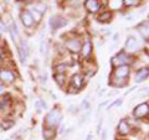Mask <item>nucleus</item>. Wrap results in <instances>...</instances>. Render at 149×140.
<instances>
[{"label": "nucleus", "instance_id": "9b49d317", "mask_svg": "<svg viewBox=\"0 0 149 140\" xmlns=\"http://www.w3.org/2000/svg\"><path fill=\"white\" fill-rule=\"evenodd\" d=\"M101 6L98 0H86L85 1V8L88 12H97Z\"/></svg>", "mask_w": 149, "mask_h": 140}, {"label": "nucleus", "instance_id": "2eb2a0df", "mask_svg": "<svg viewBox=\"0 0 149 140\" xmlns=\"http://www.w3.org/2000/svg\"><path fill=\"white\" fill-rule=\"evenodd\" d=\"M56 135H57V133H56L55 128H45L42 132V137L45 140H54Z\"/></svg>", "mask_w": 149, "mask_h": 140}, {"label": "nucleus", "instance_id": "aec40b11", "mask_svg": "<svg viewBox=\"0 0 149 140\" xmlns=\"http://www.w3.org/2000/svg\"><path fill=\"white\" fill-rule=\"evenodd\" d=\"M54 78H55V81L57 82L58 86H62L65 83V81H66V74L65 73H55Z\"/></svg>", "mask_w": 149, "mask_h": 140}, {"label": "nucleus", "instance_id": "393cba45", "mask_svg": "<svg viewBox=\"0 0 149 140\" xmlns=\"http://www.w3.org/2000/svg\"><path fill=\"white\" fill-rule=\"evenodd\" d=\"M137 3H138L137 0H124L123 5H125V6H133V5H136Z\"/></svg>", "mask_w": 149, "mask_h": 140}, {"label": "nucleus", "instance_id": "0eeeda50", "mask_svg": "<svg viewBox=\"0 0 149 140\" xmlns=\"http://www.w3.org/2000/svg\"><path fill=\"white\" fill-rule=\"evenodd\" d=\"M129 66H118L114 68L113 74L116 79H127L129 76Z\"/></svg>", "mask_w": 149, "mask_h": 140}, {"label": "nucleus", "instance_id": "20e7f679", "mask_svg": "<svg viewBox=\"0 0 149 140\" xmlns=\"http://www.w3.org/2000/svg\"><path fill=\"white\" fill-rule=\"evenodd\" d=\"M149 114V104L147 103H141L139 105H137L136 108L133 110V115L136 116V118L141 119V118H144V116H147Z\"/></svg>", "mask_w": 149, "mask_h": 140}, {"label": "nucleus", "instance_id": "9d476101", "mask_svg": "<svg viewBox=\"0 0 149 140\" xmlns=\"http://www.w3.org/2000/svg\"><path fill=\"white\" fill-rule=\"evenodd\" d=\"M21 21H22V25H24V27H31L32 25H34V20H32L31 17V14L29 10H24L21 12Z\"/></svg>", "mask_w": 149, "mask_h": 140}, {"label": "nucleus", "instance_id": "423d86ee", "mask_svg": "<svg viewBox=\"0 0 149 140\" xmlns=\"http://www.w3.org/2000/svg\"><path fill=\"white\" fill-rule=\"evenodd\" d=\"M65 45H66L67 50H70L71 52H74V53L81 50V41H80L78 37H71V39L66 40Z\"/></svg>", "mask_w": 149, "mask_h": 140}, {"label": "nucleus", "instance_id": "39448f33", "mask_svg": "<svg viewBox=\"0 0 149 140\" xmlns=\"http://www.w3.org/2000/svg\"><path fill=\"white\" fill-rule=\"evenodd\" d=\"M67 25V20L58 15H54L50 17V26L52 30H57L60 27H63Z\"/></svg>", "mask_w": 149, "mask_h": 140}, {"label": "nucleus", "instance_id": "a878e982", "mask_svg": "<svg viewBox=\"0 0 149 140\" xmlns=\"http://www.w3.org/2000/svg\"><path fill=\"white\" fill-rule=\"evenodd\" d=\"M122 104V98H119V99H117V100H114L113 103H112L109 107H108V109H111V108H113L114 105H120Z\"/></svg>", "mask_w": 149, "mask_h": 140}, {"label": "nucleus", "instance_id": "6ab92c4d", "mask_svg": "<svg viewBox=\"0 0 149 140\" xmlns=\"http://www.w3.org/2000/svg\"><path fill=\"white\" fill-rule=\"evenodd\" d=\"M30 14H31V17H32V20H34V22H40L41 19H42V14H41L40 11H37L35 8L31 9Z\"/></svg>", "mask_w": 149, "mask_h": 140}, {"label": "nucleus", "instance_id": "f03ea898", "mask_svg": "<svg viewBox=\"0 0 149 140\" xmlns=\"http://www.w3.org/2000/svg\"><path fill=\"white\" fill-rule=\"evenodd\" d=\"M83 85H85V82H83L82 74L76 73V74H74V76H72V78H71L68 92H70V93H77V91H80L81 88L83 87Z\"/></svg>", "mask_w": 149, "mask_h": 140}, {"label": "nucleus", "instance_id": "b1692460", "mask_svg": "<svg viewBox=\"0 0 149 140\" xmlns=\"http://www.w3.org/2000/svg\"><path fill=\"white\" fill-rule=\"evenodd\" d=\"M46 49H47V42H46V41H41V45H40V53H41V55H45V53H46Z\"/></svg>", "mask_w": 149, "mask_h": 140}, {"label": "nucleus", "instance_id": "7c9ffc66", "mask_svg": "<svg viewBox=\"0 0 149 140\" xmlns=\"http://www.w3.org/2000/svg\"><path fill=\"white\" fill-rule=\"evenodd\" d=\"M0 46H1V37H0Z\"/></svg>", "mask_w": 149, "mask_h": 140}, {"label": "nucleus", "instance_id": "7ed1b4c3", "mask_svg": "<svg viewBox=\"0 0 149 140\" xmlns=\"http://www.w3.org/2000/svg\"><path fill=\"white\" fill-rule=\"evenodd\" d=\"M112 62L116 66H128V63L132 62V56H129L127 52H119L112 58Z\"/></svg>", "mask_w": 149, "mask_h": 140}, {"label": "nucleus", "instance_id": "f8f14e48", "mask_svg": "<svg viewBox=\"0 0 149 140\" xmlns=\"http://www.w3.org/2000/svg\"><path fill=\"white\" fill-rule=\"evenodd\" d=\"M92 49H93V46H92L91 41H86L83 45H81V53H82L83 57L85 58L90 57V56L92 55Z\"/></svg>", "mask_w": 149, "mask_h": 140}, {"label": "nucleus", "instance_id": "6e6552de", "mask_svg": "<svg viewBox=\"0 0 149 140\" xmlns=\"http://www.w3.org/2000/svg\"><path fill=\"white\" fill-rule=\"evenodd\" d=\"M0 79L3 82H8V83H13L15 81V74L13 73L10 69H5V68H0Z\"/></svg>", "mask_w": 149, "mask_h": 140}, {"label": "nucleus", "instance_id": "c85d7f7f", "mask_svg": "<svg viewBox=\"0 0 149 140\" xmlns=\"http://www.w3.org/2000/svg\"><path fill=\"white\" fill-rule=\"evenodd\" d=\"M101 128H102V120H100V123H98V127H97V133L101 132Z\"/></svg>", "mask_w": 149, "mask_h": 140}, {"label": "nucleus", "instance_id": "412c9836", "mask_svg": "<svg viewBox=\"0 0 149 140\" xmlns=\"http://www.w3.org/2000/svg\"><path fill=\"white\" fill-rule=\"evenodd\" d=\"M109 5H111L112 9L117 10V9H119L120 6L123 5V1H120V0H116V1H109Z\"/></svg>", "mask_w": 149, "mask_h": 140}, {"label": "nucleus", "instance_id": "f3484780", "mask_svg": "<svg viewBox=\"0 0 149 140\" xmlns=\"http://www.w3.org/2000/svg\"><path fill=\"white\" fill-rule=\"evenodd\" d=\"M138 31L141 32V35L144 37V39H146V41H148V24H147V21L146 22H142V24H139L138 25Z\"/></svg>", "mask_w": 149, "mask_h": 140}, {"label": "nucleus", "instance_id": "cd10ccee", "mask_svg": "<svg viewBox=\"0 0 149 140\" xmlns=\"http://www.w3.org/2000/svg\"><path fill=\"white\" fill-rule=\"evenodd\" d=\"M107 138V132L106 130H102V140H106Z\"/></svg>", "mask_w": 149, "mask_h": 140}, {"label": "nucleus", "instance_id": "f257e3e1", "mask_svg": "<svg viewBox=\"0 0 149 140\" xmlns=\"http://www.w3.org/2000/svg\"><path fill=\"white\" fill-rule=\"evenodd\" d=\"M62 120V113L58 109H54L47 113L45 118V128H56Z\"/></svg>", "mask_w": 149, "mask_h": 140}, {"label": "nucleus", "instance_id": "c756f323", "mask_svg": "<svg viewBox=\"0 0 149 140\" xmlns=\"http://www.w3.org/2000/svg\"><path fill=\"white\" fill-rule=\"evenodd\" d=\"M92 139V134H90V135H88V137H87V139L86 140H91Z\"/></svg>", "mask_w": 149, "mask_h": 140}, {"label": "nucleus", "instance_id": "5701e85b", "mask_svg": "<svg viewBox=\"0 0 149 140\" xmlns=\"http://www.w3.org/2000/svg\"><path fill=\"white\" fill-rule=\"evenodd\" d=\"M34 8L36 9L37 11H40L41 14H42V12L46 10V5H45V4H42V3H39V4H36V5H35Z\"/></svg>", "mask_w": 149, "mask_h": 140}, {"label": "nucleus", "instance_id": "bb28decb", "mask_svg": "<svg viewBox=\"0 0 149 140\" xmlns=\"http://www.w3.org/2000/svg\"><path fill=\"white\" fill-rule=\"evenodd\" d=\"M107 104H108V100H106V102H103V103H102V104H101V105L98 107V110H101V109H102V108H103V107H104V105H107Z\"/></svg>", "mask_w": 149, "mask_h": 140}, {"label": "nucleus", "instance_id": "2f4dec72", "mask_svg": "<svg viewBox=\"0 0 149 140\" xmlns=\"http://www.w3.org/2000/svg\"><path fill=\"white\" fill-rule=\"evenodd\" d=\"M0 129H1V128H0Z\"/></svg>", "mask_w": 149, "mask_h": 140}, {"label": "nucleus", "instance_id": "a211bd4d", "mask_svg": "<svg viewBox=\"0 0 149 140\" xmlns=\"http://www.w3.org/2000/svg\"><path fill=\"white\" fill-rule=\"evenodd\" d=\"M112 19V14L109 11H104V12H101L98 16H97V20L98 22H108Z\"/></svg>", "mask_w": 149, "mask_h": 140}, {"label": "nucleus", "instance_id": "4468645a", "mask_svg": "<svg viewBox=\"0 0 149 140\" xmlns=\"http://www.w3.org/2000/svg\"><path fill=\"white\" fill-rule=\"evenodd\" d=\"M129 132H130V128H129L128 122L122 119L118 124V133L122 134V135H127V134H129Z\"/></svg>", "mask_w": 149, "mask_h": 140}, {"label": "nucleus", "instance_id": "dca6fc26", "mask_svg": "<svg viewBox=\"0 0 149 140\" xmlns=\"http://www.w3.org/2000/svg\"><path fill=\"white\" fill-rule=\"evenodd\" d=\"M148 74H149V72H148V67L142 68V69H139V71L136 73V77H134V79H136V82H137V83H139V82L144 81V79H147V78H148Z\"/></svg>", "mask_w": 149, "mask_h": 140}, {"label": "nucleus", "instance_id": "ddd939ff", "mask_svg": "<svg viewBox=\"0 0 149 140\" xmlns=\"http://www.w3.org/2000/svg\"><path fill=\"white\" fill-rule=\"evenodd\" d=\"M20 46H19V55H20V61L21 63H26V57H27V46L26 41H20Z\"/></svg>", "mask_w": 149, "mask_h": 140}, {"label": "nucleus", "instance_id": "1a4fd4ad", "mask_svg": "<svg viewBox=\"0 0 149 140\" xmlns=\"http://www.w3.org/2000/svg\"><path fill=\"white\" fill-rule=\"evenodd\" d=\"M124 49H125V51H128V52H134V51H137L138 50V42H137L136 37L129 36L127 39V41H125Z\"/></svg>", "mask_w": 149, "mask_h": 140}, {"label": "nucleus", "instance_id": "4be33fe9", "mask_svg": "<svg viewBox=\"0 0 149 140\" xmlns=\"http://www.w3.org/2000/svg\"><path fill=\"white\" fill-rule=\"evenodd\" d=\"M13 125H14V122H11V120H6V122H4V123L1 124V129L8 130V129H10Z\"/></svg>", "mask_w": 149, "mask_h": 140}]
</instances>
